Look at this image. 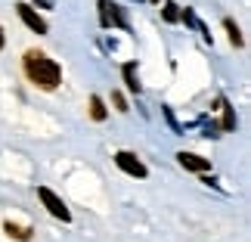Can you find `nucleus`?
I'll list each match as a JSON object with an SVG mask.
<instances>
[{
	"mask_svg": "<svg viewBox=\"0 0 251 242\" xmlns=\"http://www.w3.org/2000/svg\"><path fill=\"white\" fill-rule=\"evenodd\" d=\"M177 161L183 164V168H189V171H208V168H211V161H208V159L192 156V152H177Z\"/></svg>",
	"mask_w": 251,
	"mask_h": 242,
	"instance_id": "nucleus-6",
	"label": "nucleus"
},
{
	"mask_svg": "<svg viewBox=\"0 0 251 242\" xmlns=\"http://www.w3.org/2000/svg\"><path fill=\"white\" fill-rule=\"evenodd\" d=\"M115 106H118L121 112H127V103H124V96H121V93H115Z\"/></svg>",
	"mask_w": 251,
	"mask_h": 242,
	"instance_id": "nucleus-12",
	"label": "nucleus"
},
{
	"mask_svg": "<svg viewBox=\"0 0 251 242\" xmlns=\"http://www.w3.org/2000/svg\"><path fill=\"white\" fill-rule=\"evenodd\" d=\"M165 19H168V22H177V19H180V6L177 3H165Z\"/></svg>",
	"mask_w": 251,
	"mask_h": 242,
	"instance_id": "nucleus-11",
	"label": "nucleus"
},
{
	"mask_svg": "<svg viewBox=\"0 0 251 242\" xmlns=\"http://www.w3.org/2000/svg\"><path fill=\"white\" fill-rule=\"evenodd\" d=\"M124 81H127V87L133 93H140V81H137V75H133V65H124Z\"/></svg>",
	"mask_w": 251,
	"mask_h": 242,
	"instance_id": "nucleus-10",
	"label": "nucleus"
},
{
	"mask_svg": "<svg viewBox=\"0 0 251 242\" xmlns=\"http://www.w3.org/2000/svg\"><path fill=\"white\" fill-rule=\"evenodd\" d=\"M100 6H102V16H100V22H102L105 28H109V25H127V19H124L121 6L109 3V0H100Z\"/></svg>",
	"mask_w": 251,
	"mask_h": 242,
	"instance_id": "nucleus-5",
	"label": "nucleus"
},
{
	"mask_svg": "<svg viewBox=\"0 0 251 242\" xmlns=\"http://www.w3.org/2000/svg\"><path fill=\"white\" fill-rule=\"evenodd\" d=\"M224 28L229 31V41H233V47H242V44H245V37H242V31H239V25L233 22V19H224Z\"/></svg>",
	"mask_w": 251,
	"mask_h": 242,
	"instance_id": "nucleus-8",
	"label": "nucleus"
},
{
	"mask_svg": "<svg viewBox=\"0 0 251 242\" xmlns=\"http://www.w3.org/2000/svg\"><path fill=\"white\" fill-rule=\"evenodd\" d=\"M115 164H118V168L124 171V174H130V177H146V164H143L137 156H133V152H115Z\"/></svg>",
	"mask_w": 251,
	"mask_h": 242,
	"instance_id": "nucleus-3",
	"label": "nucleus"
},
{
	"mask_svg": "<svg viewBox=\"0 0 251 242\" xmlns=\"http://www.w3.org/2000/svg\"><path fill=\"white\" fill-rule=\"evenodd\" d=\"M37 196H41V202H44V205H47V211H50V215H53L56 220H62V224H69V220H72V211L65 208V202H62L59 196H56L53 189H47V187H41V189H37Z\"/></svg>",
	"mask_w": 251,
	"mask_h": 242,
	"instance_id": "nucleus-2",
	"label": "nucleus"
},
{
	"mask_svg": "<svg viewBox=\"0 0 251 242\" xmlns=\"http://www.w3.org/2000/svg\"><path fill=\"white\" fill-rule=\"evenodd\" d=\"M90 118L93 121H105V103L100 96H90Z\"/></svg>",
	"mask_w": 251,
	"mask_h": 242,
	"instance_id": "nucleus-9",
	"label": "nucleus"
},
{
	"mask_svg": "<svg viewBox=\"0 0 251 242\" xmlns=\"http://www.w3.org/2000/svg\"><path fill=\"white\" fill-rule=\"evenodd\" d=\"M3 230H6L9 239H19V242H28V239H31V233H34L31 227H19V224H13V220H6Z\"/></svg>",
	"mask_w": 251,
	"mask_h": 242,
	"instance_id": "nucleus-7",
	"label": "nucleus"
},
{
	"mask_svg": "<svg viewBox=\"0 0 251 242\" xmlns=\"http://www.w3.org/2000/svg\"><path fill=\"white\" fill-rule=\"evenodd\" d=\"M3 44H6V34H3V28H0V50H3Z\"/></svg>",
	"mask_w": 251,
	"mask_h": 242,
	"instance_id": "nucleus-13",
	"label": "nucleus"
},
{
	"mask_svg": "<svg viewBox=\"0 0 251 242\" xmlns=\"http://www.w3.org/2000/svg\"><path fill=\"white\" fill-rule=\"evenodd\" d=\"M22 69H25V75H28V81L37 84L41 90H56V87H59V81H62L59 62L50 59V56L41 53V50H28V53L22 56Z\"/></svg>",
	"mask_w": 251,
	"mask_h": 242,
	"instance_id": "nucleus-1",
	"label": "nucleus"
},
{
	"mask_svg": "<svg viewBox=\"0 0 251 242\" xmlns=\"http://www.w3.org/2000/svg\"><path fill=\"white\" fill-rule=\"evenodd\" d=\"M16 9H19V16H22V22H25L28 28H31L34 34H47V31H50V25H47L44 19L37 16V13H34V9L28 6V3H16Z\"/></svg>",
	"mask_w": 251,
	"mask_h": 242,
	"instance_id": "nucleus-4",
	"label": "nucleus"
}]
</instances>
